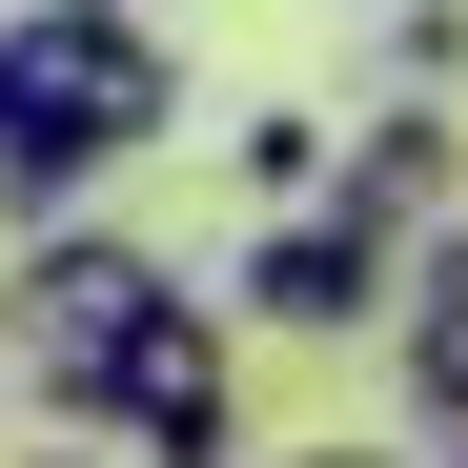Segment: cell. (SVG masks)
<instances>
[{
  "label": "cell",
  "instance_id": "52a82bcc",
  "mask_svg": "<svg viewBox=\"0 0 468 468\" xmlns=\"http://www.w3.org/2000/svg\"><path fill=\"white\" fill-rule=\"evenodd\" d=\"M468 61V0H367V102H448Z\"/></svg>",
  "mask_w": 468,
  "mask_h": 468
},
{
  "label": "cell",
  "instance_id": "8992f818",
  "mask_svg": "<svg viewBox=\"0 0 468 468\" xmlns=\"http://www.w3.org/2000/svg\"><path fill=\"white\" fill-rule=\"evenodd\" d=\"M387 346H408V408H428V428H468V224H448V245H408Z\"/></svg>",
  "mask_w": 468,
  "mask_h": 468
},
{
  "label": "cell",
  "instance_id": "5b68a950",
  "mask_svg": "<svg viewBox=\"0 0 468 468\" xmlns=\"http://www.w3.org/2000/svg\"><path fill=\"white\" fill-rule=\"evenodd\" d=\"M387 285H408V265H387L367 224L305 204V224H265V245H245V326H265V346H387Z\"/></svg>",
  "mask_w": 468,
  "mask_h": 468
},
{
  "label": "cell",
  "instance_id": "277c9868",
  "mask_svg": "<svg viewBox=\"0 0 468 468\" xmlns=\"http://www.w3.org/2000/svg\"><path fill=\"white\" fill-rule=\"evenodd\" d=\"M326 224H367L387 265L448 245V224H468V122H448V102H367L346 164H326Z\"/></svg>",
  "mask_w": 468,
  "mask_h": 468
},
{
  "label": "cell",
  "instance_id": "6da1fadb",
  "mask_svg": "<svg viewBox=\"0 0 468 468\" xmlns=\"http://www.w3.org/2000/svg\"><path fill=\"white\" fill-rule=\"evenodd\" d=\"M184 122V61L164 21H122V0H0V204L41 224H82L102 164H143V143Z\"/></svg>",
  "mask_w": 468,
  "mask_h": 468
},
{
  "label": "cell",
  "instance_id": "7a4b0ae2",
  "mask_svg": "<svg viewBox=\"0 0 468 468\" xmlns=\"http://www.w3.org/2000/svg\"><path fill=\"white\" fill-rule=\"evenodd\" d=\"M164 265L122 245V224H61V245H21V285H0V387H21L41 428H102V367L164 326Z\"/></svg>",
  "mask_w": 468,
  "mask_h": 468
},
{
  "label": "cell",
  "instance_id": "8fae6325",
  "mask_svg": "<svg viewBox=\"0 0 468 468\" xmlns=\"http://www.w3.org/2000/svg\"><path fill=\"white\" fill-rule=\"evenodd\" d=\"M122 21H164V0H122Z\"/></svg>",
  "mask_w": 468,
  "mask_h": 468
},
{
  "label": "cell",
  "instance_id": "3957f363",
  "mask_svg": "<svg viewBox=\"0 0 468 468\" xmlns=\"http://www.w3.org/2000/svg\"><path fill=\"white\" fill-rule=\"evenodd\" d=\"M82 448H143V468H245V326L184 285L164 326L102 367V428H82Z\"/></svg>",
  "mask_w": 468,
  "mask_h": 468
},
{
  "label": "cell",
  "instance_id": "9c48e42d",
  "mask_svg": "<svg viewBox=\"0 0 468 468\" xmlns=\"http://www.w3.org/2000/svg\"><path fill=\"white\" fill-rule=\"evenodd\" d=\"M0 468H143V448H82V428H41V448H0Z\"/></svg>",
  "mask_w": 468,
  "mask_h": 468
},
{
  "label": "cell",
  "instance_id": "ba28073f",
  "mask_svg": "<svg viewBox=\"0 0 468 468\" xmlns=\"http://www.w3.org/2000/svg\"><path fill=\"white\" fill-rule=\"evenodd\" d=\"M326 164H346V143L305 122V102H265V122H245V164H224V184H245L265 224H305V204H326Z\"/></svg>",
  "mask_w": 468,
  "mask_h": 468
},
{
  "label": "cell",
  "instance_id": "30bf717a",
  "mask_svg": "<svg viewBox=\"0 0 468 468\" xmlns=\"http://www.w3.org/2000/svg\"><path fill=\"white\" fill-rule=\"evenodd\" d=\"M265 468H408V448H367V428H326V448H265Z\"/></svg>",
  "mask_w": 468,
  "mask_h": 468
}]
</instances>
